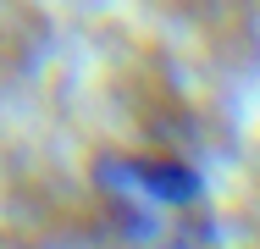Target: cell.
<instances>
[{
    "label": "cell",
    "instance_id": "1",
    "mask_svg": "<svg viewBox=\"0 0 260 249\" xmlns=\"http://www.w3.org/2000/svg\"><path fill=\"white\" fill-rule=\"evenodd\" d=\"M94 194L127 249H210L216 238L205 177L177 155L111 149L94 161Z\"/></svg>",
    "mask_w": 260,
    "mask_h": 249
}]
</instances>
